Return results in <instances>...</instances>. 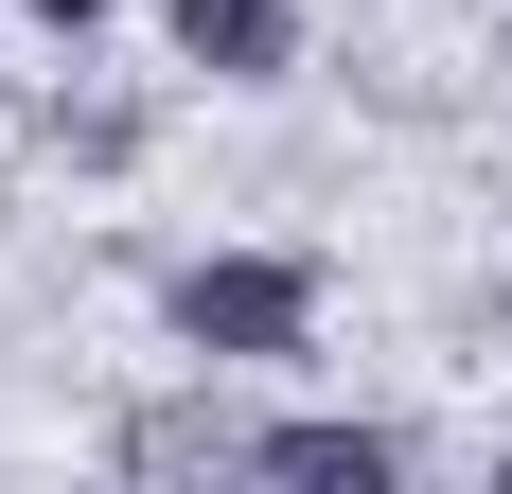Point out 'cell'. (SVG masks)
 I'll return each instance as SVG.
<instances>
[{"mask_svg":"<svg viewBox=\"0 0 512 494\" xmlns=\"http://www.w3.org/2000/svg\"><path fill=\"white\" fill-rule=\"evenodd\" d=\"M318 247H177L159 265V336L177 371H301L318 353Z\"/></svg>","mask_w":512,"mask_h":494,"instance_id":"1","label":"cell"},{"mask_svg":"<svg viewBox=\"0 0 512 494\" xmlns=\"http://www.w3.org/2000/svg\"><path fill=\"white\" fill-rule=\"evenodd\" d=\"M248 477L389 494V477H424V442H407V424H371V406H265V424H248Z\"/></svg>","mask_w":512,"mask_h":494,"instance_id":"2","label":"cell"},{"mask_svg":"<svg viewBox=\"0 0 512 494\" xmlns=\"http://www.w3.org/2000/svg\"><path fill=\"white\" fill-rule=\"evenodd\" d=\"M159 53L195 89H283L301 71V0H159Z\"/></svg>","mask_w":512,"mask_h":494,"instance_id":"3","label":"cell"},{"mask_svg":"<svg viewBox=\"0 0 512 494\" xmlns=\"http://www.w3.org/2000/svg\"><path fill=\"white\" fill-rule=\"evenodd\" d=\"M248 424H265V406H230V389L195 371L177 406H124V424H106V459H124V477H248Z\"/></svg>","mask_w":512,"mask_h":494,"instance_id":"4","label":"cell"},{"mask_svg":"<svg viewBox=\"0 0 512 494\" xmlns=\"http://www.w3.org/2000/svg\"><path fill=\"white\" fill-rule=\"evenodd\" d=\"M53 142L89 159V177H124V159H142V142H159V124H142V106H53Z\"/></svg>","mask_w":512,"mask_h":494,"instance_id":"5","label":"cell"},{"mask_svg":"<svg viewBox=\"0 0 512 494\" xmlns=\"http://www.w3.org/2000/svg\"><path fill=\"white\" fill-rule=\"evenodd\" d=\"M18 18H36V36H71V53H89L106 18H124V0H18Z\"/></svg>","mask_w":512,"mask_h":494,"instance_id":"6","label":"cell"},{"mask_svg":"<svg viewBox=\"0 0 512 494\" xmlns=\"http://www.w3.org/2000/svg\"><path fill=\"white\" fill-rule=\"evenodd\" d=\"M495 494H512V442H495Z\"/></svg>","mask_w":512,"mask_h":494,"instance_id":"7","label":"cell"}]
</instances>
